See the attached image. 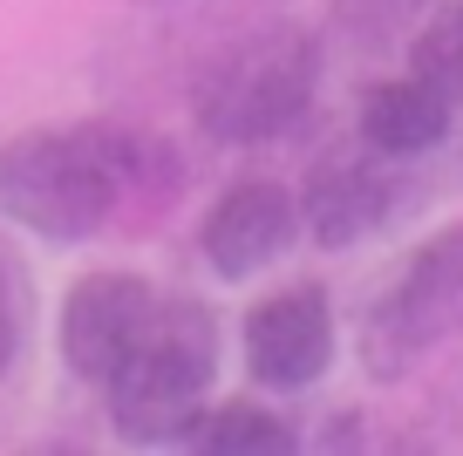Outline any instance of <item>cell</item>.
Instances as JSON below:
<instances>
[{
	"label": "cell",
	"instance_id": "3",
	"mask_svg": "<svg viewBox=\"0 0 463 456\" xmlns=\"http://www.w3.org/2000/svg\"><path fill=\"white\" fill-rule=\"evenodd\" d=\"M320 48L307 34H260L218 55L191 89V116L218 143H273L314 109Z\"/></svg>",
	"mask_w": 463,
	"mask_h": 456
},
{
	"label": "cell",
	"instance_id": "2",
	"mask_svg": "<svg viewBox=\"0 0 463 456\" xmlns=\"http://www.w3.org/2000/svg\"><path fill=\"white\" fill-rule=\"evenodd\" d=\"M218 375V320L198 299H157L150 328L123 355V368L102 382L109 423L123 442H177L184 423L204 409Z\"/></svg>",
	"mask_w": 463,
	"mask_h": 456
},
{
	"label": "cell",
	"instance_id": "11",
	"mask_svg": "<svg viewBox=\"0 0 463 456\" xmlns=\"http://www.w3.org/2000/svg\"><path fill=\"white\" fill-rule=\"evenodd\" d=\"M409 75H416L422 89H436L449 109H463V0L436 7V14L416 28V48H409Z\"/></svg>",
	"mask_w": 463,
	"mask_h": 456
},
{
	"label": "cell",
	"instance_id": "8",
	"mask_svg": "<svg viewBox=\"0 0 463 456\" xmlns=\"http://www.w3.org/2000/svg\"><path fill=\"white\" fill-rule=\"evenodd\" d=\"M293 239H300V204H293V191H279L273 177L232 185L198 225V252H204V266H212L218 280H252V272H266L273 259L293 252Z\"/></svg>",
	"mask_w": 463,
	"mask_h": 456
},
{
	"label": "cell",
	"instance_id": "12",
	"mask_svg": "<svg viewBox=\"0 0 463 456\" xmlns=\"http://www.w3.org/2000/svg\"><path fill=\"white\" fill-rule=\"evenodd\" d=\"M422 7H430V0H334V28L354 48H382V42L416 28Z\"/></svg>",
	"mask_w": 463,
	"mask_h": 456
},
{
	"label": "cell",
	"instance_id": "1",
	"mask_svg": "<svg viewBox=\"0 0 463 456\" xmlns=\"http://www.w3.org/2000/svg\"><path fill=\"white\" fill-rule=\"evenodd\" d=\"M184 198V157L157 129L89 116L0 143V218L48 245H82L116 225H157Z\"/></svg>",
	"mask_w": 463,
	"mask_h": 456
},
{
	"label": "cell",
	"instance_id": "9",
	"mask_svg": "<svg viewBox=\"0 0 463 456\" xmlns=\"http://www.w3.org/2000/svg\"><path fill=\"white\" fill-rule=\"evenodd\" d=\"M449 123H457V109H449L436 89H422L416 75L375 82L362 96V143H368V150H382V157H395V164L436 150V143L449 137Z\"/></svg>",
	"mask_w": 463,
	"mask_h": 456
},
{
	"label": "cell",
	"instance_id": "10",
	"mask_svg": "<svg viewBox=\"0 0 463 456\" xmlns=\"http://www.w3.org/2000/svg\"><path fill=\"white\" fill-rule=\"evenodd\" d=\"M177 442L212 450V456H279V450H293V429L273 409H260V402H218V409L191 415Z\"/></svg>",
	"mask_w": 463,
	"mask_h": 456
},
{
	"label": "cell",
	"instance_id": "6",
	"mask_svg": "<svg viewBox=\"0 0 463 456\" xmlns=\"http://www.w3.org/2000/svg\"><path fill=\"white\" fill-rule=\"evenodd\" d=\"M157 314V293H150L137 272H89L75 280V293L61 299V361H69L75 382L102 388L123 355L137 347V334Z\"/></svg>",
	"mask_w": 463,
	"mask_h": 456
},
{
	"label": "cell",
	"instance_id": "5",
	"mask_svg": "<svg viewBox=\"0 0 463 456\" xmlns=\"http://www.w3.org/2000/svg\"><path fill=\"white\" fill-rule=\"evenodd\" d=\"M293 204H300V232L307 239L327 245V252H341V245L368 239V232H382L395 218V204H402V171H395V157L368 150L362 137L334 143V150L314 157L307 191Z\"/></svg>",
	"mask_w": 463,
	"mask_h": 456
},
{
	"label": "cell",
	"instance_id": "13",
	"mask_svg": "<svg viewBox=\"0 0 463 456\" xmlns=\"http://www.w3.org/2000/svg\"><path fill=\"white\" fill-rule=\"evenodd\" d=\"M21 334H28V299H21V272L0 259V375L14 368Z\"/></svg>",
	"mask_w": 463,
	"mask_h": 456
},
{
	"label": "cell",
	"instance_id": "7",
	"mask_svg": "<svg viewBox=\"0 0 463 456\" xmlns=\"http://www.w3.org/2000/svg\"><path fill=\"white\" fill-rule=\"evenodd\" d=\"M327 361H334V307L320 286H287L246 314V368L260 388H273V395L307 388L327 375Z\"/></svg>",
	"mask_w": 463,
	"mask_h": 456
},
{
	"label": "cell",
	"instance_id": "4",
	"mask_svg": "<svg viewBox=\"0 0 463 456\" xmlns=\"http://www.w3.org/2000/svg\"><path fill=\"white\" fill-rule=\"evenodd\" d=\"M463 334V225L422 239L382 299L362 314V361L375 382H402L422 355Z\"/></svg>",
	"mask_w": 463,
	"mask_h": 456
}]
</instances>
